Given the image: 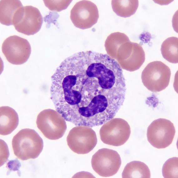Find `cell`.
<instances>
[{"label": "cell", "mask_w": 178, "mask_h": 178, "mask_svg": "<svg viewBox=\"0 0 178 178\" xmlns=\"http://www.w3.org/2000/svg\"><path fill=\"white\" fill-rule=\"evenodd\" d=\"M51 81V99L56 111L76 126L104 124L115 116L125 99L122 68L106 54L75 53L61 63Z\"/></svg>", "instance_id": "1"}, {"label": "cell", "mask_w": 178, "mask_h": 178, "mask_svg": "<svg viewBox=\"0 0 178 178\" xmlns=\"http://www.w3.org/2000/svg\"><path fill=\"white\" fill-rule=\"evenodd\" d=\"M12 146L15 155L25 160L37 158L43 150V143L35 130L26 128L20 130L14 136Z\"/></svg>", "instance_id": "2"}, {"label": "cell", "mask_w": 178, "mask_h": 178, "mask_svg": "<svg viewBox=\"0 0 178 178\" xmlns=\"http://www.w3.org/2000/svg\"><path fill=\"white\" fill-rule=\"evenodd\" d=\"M171 71L160 61L149 63L143 70L141 76L142 82L150 91L156 92L165 89L169 85Z\"/></svg>", "instance_id": "3"}, {"label": "cell", "mask_w": 178, "mask_h": 178, "mask_svg": "<svg viewBox=\"0 0 178 178\" xmlns=\"http://www.w3.org/2000/svg\"><path fill=\"white\" fill-rule=\"evenodd\" d=\"M65 120L57 111L48 109L38 114L36 123L37 127L45 137L57 140L62 137L66 130Z\"/></svg>", "instance_id": "4"}, {"label": "cell", "mask_w": 178, "mask_h": 178, "mask_svg": "<svg viewBox=\"0 0 178 178\" xmlns=\"http://www.w3.org/2000/svg\"><path fill=\"white\" fill-rule=\"evenodd\" d=\"M131 133L130 126L125 120L113 118L106 122L99 130L100 139L104 143L115 146L124 145Z\"/></svg>", "instance_id": "5"}, {"label": "cell", "mask_w": 178, "mask_h": 178, "mask_svg": "<svg viewBox=\"0 0 178 178\" xmlns=\"http://www.w3.org/2000/svg\"><path fill=\"white\" fill-rule=\"evenodd\" d=\"M68 146L79 154L89 153L96 146L97 139L95 132L90 127L77 126L69 131L67 138Z\"/></svg>", "instance_id": "6"}, {"label": "cell", "mask_w": 178, "mask_h": 178, "mask_svg": "<svg viewBox=\"0 0 178 178\" xmlns=\"http://www.w3.org/2000/svg\"><path fill=\"white\" fill-rule=\"evenodd\" d=\"M175 133V127L170 121L159 118L153 121L148 127L147 139L154 147L164 149L172 143Z\"/></svg>", "instance_id": "7"}, {"label": "cell", "mask_w": 178, "mask_h": 178, "mask_svg": "<svg viewBox=\"0 0 178 178\" xmlns=\"http://www.w3.org/2000/svg\"><path fill=\"white\" fill-rule=\"evenodd\" d=\"M91 163L93 169L99 175L109 177L117 173L120 167L121 160L116 151L103 148L98 150L93 155Z\"/></svg>", "instance_id": "8"}, {"label": "cell", "mask_w": 178, "mask_h": 178, "mask_svg": "<svg viewBox=\"0 0 178 178\" xmlns=\"http://www.w3.org/2000/svg\"><path fill=\"white\" fill-rule=\"evenodd\" d=\"M116 59L123 69L133 72L139 69L145 62V54L140 44L130 41L119 47Z\"/></svg>", "instance_id": "9"}, {"label": "cell", "mask_w": 178, "mask_h": 178, "mask_svg": "<svg viewBox=\"0 0 178 178\" xmlns=\"http://www.w3.org/2000/svg\"><path fill=\"white\" fill-rule=\"evenodd\" d=\"M2 50L7 61L15 65L22 64L26 62L31 52L29 42L15 35L5 40L2 45Z\"/></svg>", "instance_id": "10"}, {"label": "cell", "mask_w": 178, "mask_h": 178, "mask_svg": "<svg viewBox=\"0 0 178 178\" xmlns=\"http://www.w3.org/2000/svg\"><path fill=\"white\" fill-rule=\"evenodd\" d=\"M99 18L96 5L89 1L82 0L77 2L70 11V18L74 26L84 29L96 24Z\"/></svg>", "instance_id": "11"}, {"label": "cell", "mask_w": 178, "mask_h": 178, "mask_svg": "<svg viewBox=\"0 0 178 178\" xmlns=\"http://www.w3.org/2000/svg\"><path fill=\"white\" fill-rule=\"evenodd\" d=\"M43 23V17L38 8L27 6L24 7L23 14L20 21L14 26L18 32L29 36L38 33Z\"/></svg>", "instance_id": "12"}, {"label": "cell", "mask_w": 178, "mask_h": 178, "mask_svg": "<svg viewBox=\"0 0 178 178\" xmlns=\"http://www.w3.org/2000/svg\"><path fill=\"white\" fill-rule=\"evenodd\" d=\"M0 22L6 26L14 25L20 21L24 7L20 0H1L0 1Z\"/></svg>", "instance_id": "13"}, {"label": "cell", "mask_w": 178, "mask_h": 178, "mask_svg": "<svg viewBox=\"0 0 178 178\" xmlns=\"http://www.w3.org/2000/svg\"><path fill=\"white\" fill-rule=\"evenodd\" d=\"M19 118L17 112L13 108L7 106L0 108V134L9 135L17 127Z\"/></svg>", "instance_id": "14"}, {"label": "cell", "mask_w": 178, "mask_h": 178, "mask_svg": "<svg viewBox=\"0 0 178 178\" xmlns=\"http://www.w3.org/2000/svg\"><path fill=\"white\" fill-rule=\"evenodd\" d=\"M123 178H150L151 174L148 166L139 161L127 163L122 174Z\"/></svg>", "instance_id": "15"}, {"label": "cell", "mask_w": 178, "mask_h": 178, "mask_svg": "<svg viewBox=\"0 0 178 178\" xmlns=\"http://www.w3.org/2000/svg\"><path fill=\"white\" fill-rule=\"evenodd\" d=\"M112 7L118 16L127 18L136 12L139 6L138 0H113L111 1Z\"/></svg>", "instance_id": "16"}, {"label": "cell", "mask_w": 178, "mask_h": 178, "mask_svg": "<svg viewBox=\"0 0 178 178\" xmlns=\"http://www.w3.org/2000/svg\"><path fill=\"white\" fill-rule=\"evenodd\" d=\"M128 37L124 33H113L108 36L105 42L104 46L108 55L116 59L117 51L123 43L130 41Z\"/></svg>", "instance_id": "17"}, {"label": "cell", "mask_w": 178, "mask_h": 178, "mask_svg": "<svg viewBox=\"0 0 178 178\" xmlns=\"http://www.w3.org/2000/svg\"><path fill=\"white\" fill-rule=\"evenodd\" d=\"M178 39L172 37L166 39L161 45V51L163 58L173 64L178 63Z\"/></svg>", "instance_id": "18"}, {"label": "cell", "mask_w": 178, "mask_h": 178, "mask_svg": "<svg viewBox=\"0 0 178 178\" xmlns=\"http://www.w3.org/2000/svg\"><path fill=\"white\" fill-rule=\"evenodd\" d=\"M162 171L164 178H178V157H173L167 160L163 166Z\"/></svg>", "instance_id": "19"}, {"label": "cell", "mask_w": 178, "mask_h": 178, "mask_svg": "<svg viewBox=\"0 0 178 178\" xmlns=\"http://www.w3.org/2000/svg\"><path fill=\"white\" fill-rule=\"evenodd\" d=\"M45 6L50 10L60 12L66 9L72 0H43Z\"/></svg>", "instance_id": "20"}]
</instances>
